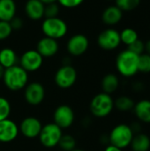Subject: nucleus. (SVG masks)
<instances>
[{
	"label": "nucleus",
	"instance_id": "obj_30",
	"mask_svg": "<svg viewBox=\"0 0 150 151\" xmlns=\"http://www.w3.org/2000/svg\"><path fill=\"white\" fill-rule=\"evenodd\" d=\"M127 47H128L127 50H129L130 51L133 52L134 54H136L138 56L144 53V50H145V43L141 39L136 40L134 42H133L132 44H130Z\"/></svg>",
	"mask_w": 150,
	"mask_h": 151
},
{
	"label": "nucleus",
	"instance_id": "obj_35",
	"mask_svg": "<svg viewBox=\"0 0 150 151\" xmlns=\"http://www.w3.org/2000/svg\"><path fill=\"white\" fill-rule=\"evenodd\" d=\"M44 5L46 4H53V3H57V0H40Z\"/></svg>",
	"mask_w": 150,
	"mask_h": 151
},
{
	"label": "nucleus",
	"instance_id": "obj_6",
	"mask_svg": "<svg viewBox=\"0 0 150 151\" xmlns=\"http://www.w3.org/2000/svg\"><path fill=\"white\" fill-rule=\"evenodd\" d=\"M63 135L62 129L55 123H49L42 126L39 134L40 142L46 148H54L58 145V142Z\"/></svg>",
	"mask_w": 150,
	"mask_h": 151
},
{
	"label": "nucleus",
	"instance_id": "obj_4",
	"mask_svg": "<svg viewBox=\"0 0 150 151\" xmlns=\"http://www.w3.org/2000/svg\"><path fill=\"white\" fill-rule=\"evenodd\" d=\"M134 134L130 126L120 124L116 126L109 135V142L111 145L121 150L130 146Z\"/></svg>",
	"mask_w": 150,
	"mask_h": 151
},
{
	"label": "nucleus",
	"instance_id": "obj_14",
	"mask_svg": "<svg viewBox=\"0 0 150 151\" xmlns=\"http://www.w3.org/2000/svg\"><path fill=\"white\" fill-rule=\"evenodd\" d=\"M19 127L14 121L6 119L0 121V142H11L19 134Z\"/></svg>",
	"mask_w": 150,
	"mask_h": 151
},
{
	"label": "nucleus",
	"instance_id": "obj_10",
	"mask_svg": "<svg viewBox=\"0 0 150 151\" xmlns=\"http://www.w3.org/2000/svg\"><path fill=\"white\" fill-rule=\"evenodd\" d=\"M43 58L36 50H29L22 54L19 59V65L28 72H35L42 65Z\"/></svg>",
	"mask_w": 150,
	"mask_h": 151
},
{
	"label": "nucleus",
	"instance_id": "obj_23",
	"mask_svg": "<svg viewBox=\"0 0 150 151\" xmlns=\"http://www.w3.org/2000/svg\"><path fill=\"white\" fill-rule=\"evenodd\" d=\"M134 102L128 96H120L114 101V106L120 111H129L134 108Z\"/></svg>",
	"mask_w": 150,
	"mask_h": 151
},
{
	"label": "nucleus",
	"instance_id": "obj_2",
	"mask_svg": "<svg viewBox=\"0 0 150 151\" xmlns=\"http://www.w3.org/2000/svg\"><path fill=\"white\" fill-rule=\"evenodd\" d=\"M139 56L126 50L121 51L116 59V67L118 73L125 77H132L138 73Z\"/></svg>",
	"mask_w": 150,
	"mask_h": 151
},
{
	"label": "nucleus",
	"instance_id": "obj_3",
	"mask_svg": "<svg viewBox=\"0 0 150 151\" xmlns=\"http://www.w3.org/2000/svg\"><path fill=\"white\" fill-rule=\"evenodd\" d=\"M90 111L96 118H105L114 108V101L111 95L104 92L95 95L90 102Z\"/></svg>",
	"mask_w": 150,
	"mask_h": 151
},
{
	"label": "nucleus",
	"instance_id": "obj_9",
	"mask_svg": "<svg viewBox=\"0 0 150 151\" xmlns=\"http://www.w3.org/2000/svg\"><path fill=\"white\" fill-rule=\"evenodd\" d=\"M74 111L73 110L66 104L59 105L54 111L53 119L57 126H58L61 129L70 127L74 122Z\"/></svg>",
	"mask_w": 150,
	"mask_h": 151
},
{
	"label": "nucleus",
	"instance_id": "obj_16",
	"mask_svg": "<svg viewBox=\"0 0 150 151\" xmlns=\"http://www.w3.org/2000/svg\"><path fill=\"white\" fill-rule=\"evenodd\" d=\"M45 5L40 0H28L25 5L27 16L32 20H38L44 17Z\"/></svg>",
	"mask_w": 150,
	"mask_h": 151
},
{
	"label": "nucleus",
	"instance_id": "obj_34",
	"mask_svg": "<svg viewBox=\"0 0 150 151\" xmlns=\"http://www.w3.org/2000/svg\"><path fill=\"white\" fill-rule=\"evenodd\" d=\"M104 151H122V150L118 148V147H116V146H113V145L110 144V145H108L106 147V149L104 150Z\"/></svg>",
	"mask_w": 150,
	"mask_h": 151
},
{
	"label": "nucleus",
	"instance_id": "obj_39",
	"mask_svg": "<svg viewBox=\"0 0 150 151\" xmlns=\"http://www.w3.org/2000/svg\"><path fill=\"white\" fill-rule=\"evenodd\" d=\"M108 1H111V0H108Z\"/></svg>",
	"mask_w": 150,
	"mask_h": 151
},
{
	"label": "nucleus",
	"instance_id": "obj_24",
	"mask_svg": "<svg viewBox=\"0 0 150 151\" xmlns=\"http://www.w3.org/2000/svg\"><path fill=\"white\" fill-rule=\"evenodd\" d=\"M120 39H121V42L129 46L130 44L134 42L136 40H138L139 37H138L137 32L134 29L127 27V28H125L120 33Z\"/></svg>",
	"mask_w": 150,
	"mask_h": 151
},
{
	"label": "nucleus",
	"instance_id": "obj_18",
	"mask_svg": "<svg viewBox=\"0 0 150 151\" xmlns=\"http://www.w3.org/2000/svg\"><path fill=\"white\" fill-rule=\"evenodd\" d=\"M16 14L14 0H0V20L10 22Z\"/></svg>",
	"mask_w": 150,
	"mask_h": 151
},
{
	"label": "nucleus",
	"instance_id": "obj_8",
	"mask_svg": "<svg viewBox=\"0 0 150 151\" xmlns=\"http://www.w3.org/2000/svg\"><path fill=\"white\" fill-rule=\"evenodd\" d=\"M97 43L104 50H113L121 43L120 33L113 28L105 29L98 35Z\"/></svg>",
	"mask_w": 150,
	"mask_h": 151
},
{
	"label": "nucleus",
	"instance_id": "obj_12",
	"mask_svg": "<svg viewBox=\"0 0 150 151\" xmlns=\"http://www.w3.org/2000/svg\"><path fill=\"white\" fill-rule=\"evenodd\" d=\"M89 42L86 35L77 34L72 36L67 42L68 52L75 57L83 55L88 49Z\"/></svg>",
	"mask_w": 150,
	"mask_h": 151
},
{
	"label": "nucleus",
	"instance_id": "obj_17",
	"mask_svg": "<svg viewBox=\"0 0 150 151\" xmlns=\"http://www.w3.org/2000/svg\"><path fill=\"white\" fill-rule=\"evenodd\" d=\"M123 17V11H121L118 6L111 5L107 7L102 14V19L103 23L109 26H113L118 24Z\"/></svg>",
	"mask_w": 150,
	"mask_h": 151
},
{
	"label": "nucleus",
	"instance_id": "obj_37",
	"mask_svg": "<svg viewBox=\"0 0 150 151\" xmlns=\"http://www.w3.org/2000/svg\"><path fill=\"white\" fill-rule=\"evenodd\" d=\"M4 68L0 65V80L2 79L3 80V76H4Z\"/></svg>",
	"mask_w": 150,
	"mask_h": 151
},
{
	"label": "nucleus",
	"instance_id": "obj_22",
	"mask_svg": "<svg viewBox=\"0 0 150 151\" xmlns=\"http://www.w3.org/2000/svg\"><path fill=\"white\" fill-rule=\"evenodd\" d=\"M130 145L133 151H149L150 149L149 137L144 134H137L133 136Z\"/></svg>",
	"mask_w": 150,
	"mask_h": 151
},
{
	"label": "nucleus",
	"instance_id": "obj_32",
	"mask_svg": "<svg viewBox=\"0 0 150 151\" xmlns=\"http://www.w3.org/2000/svg\"><path fill=\"white\" fill-rule=\"evenodd\" d=\"M58 4L65 8H75L80 6L84 0H57Z\"/></svg>",
	"mask_w": 150,
	"mask_h": 151
},
{
	"label": "nucleus",
	"instance_id": "obj_27",
	"mask_svg": "<svg viewBox=\"0 0 150 151\" xmlns=\"http://www.w3.org/2000/svg\"><path fill=\"white\" fill-rule=\"evenodd\" d=\"M138 72L144 73H150V55L147 53H142L139 56Z\"/></svg>",
	"mask_w": 150,
	"mask_h": 151
},
{
	"label": "nucleus",
	"instance_id": "obj_13",
	"mask_svg": "<svg viewBox=\"0 0 150 151\" xmlns=\"http://www.w3.org/2000/svg\"><path fill=\"white\" fill-rule=\"evenodd\" d=\"M42 127V125L38 119L34 117H27L21 121L19 129L25 137L34 139L39 136Z\"/></svg>",
	"mask_w": 150,
	"mask_h": 151
},
{
	"label": "nucleus",
	"instance_id": "obj_21",
	"mask_svg": "<svg viewBox=\"0 0 150 151\" xmlns=\"http://www.w3.org/2000/svg\"><path fill=\"white\" fill-rule=\"evenodd\" d=\"M101 85L103 92L111 95L118 89L119 86V80L117 75L113 73H108L103 78Z\"/></svg>",
	"mask_w": 150,
	"mask_h": 151
},
{
	"label": "nucleus",
	"instance_id": "obj_29",
	"mask_svg": "<svg viewBox=\"0 0 150 151\" xmlns=\"http://www.w3.org/2000/svg\"><path fill=\"white\" fill-rule=\"evenodd\" d=\"M59 12V6L57 3L46 4L44 7V17L45 18H56Z\"/></svg>",
	"mask_w": 150,
	"mask_h": 151
},
{
	"label": "nucleus",
	"instance_id": "obj_7",
	"mask_svg": "<svg viewBox=\"0 0 150 151\" xmlns=\"http://www.w3.org/2000/svg\"><path fill=\"white\" fill-rule=\"evenodd\" d=\"M54 81L58 88L62 89L70 88L77 81V71L73 66L65 65L56 72Z\"/></svg>",
	"mask_w": 150,
	"mask_h": 151
},
{
	"label": "nucleus",
	"instance_id": "obj_11",
	"mask_svg": "<svg viewBox=\"0 0 150 151\" xmlns=\"http://www.w3.org/2000/svg\"><path fill=\"white\" fill-rule=\"evenodd\" d=\"M25 100L30 105H39L45 97V88L39 82H31L25 87Z\"/></svg>",
	"mask_w": 150,
	"mask_h": 151
},
{
	"label": "nucleus",
	"instance_id": "obj_15",
	"mask_svg": "<svg viewBox=\"0 0 150 151\" xmlns=\"http://www.w3.org/2000/svg\"><path fill=\"white\" fill-rule=\"evenodd\" d=\"M58 48L59 46L57 40L44 36L38 42L36 50L42 58H50L57 53Z\"/></svg>",
	"mask_w": 150,
	"mask_h": 151
},
{
	"label": "nucleus",
	"instance_id": "obj_25",
	"mask_svg": "<svg viewBox=\"0 0 150 151\" xmlns=\"http://www.w3.org/2000/svg\"><path fill=\"white\" fill-rule=\"evenodd\" d=\"M58 146L63 151H72L76 149V141L70 134H63L58 142Z\"/></svg>",
	"mask_w": 150,
	"mask_h": 151
},
{
	"label": "nucleus",
	"instance_id": "obj_28",
	"mask_svg": "<svg viewBox=\"0 0 150 151\" xmlns=\"http://www.w3.org/2000/svg\"><path fill=\"white\" fill-rule=\"evenodd\" d=\"M11 110L9 101L4 97H0V121L9 118Z\"/></svg>",
	"mask_w": 150,
	"mask_h": 151
},
{
	"label": "nucleus",
	"instance_id": "obj_5",
	"mask_svg": "<svg viewBox=\"0 0 150 151\" xmlns=\"http://www.w3.org/2000/svg\"><path fill=\"white\" fill-rule=\"evenodd\" d=\"M42 30L45 36L57 40L66 35L68 27L65 20L58 17L46 18L42 24Z\"/></svg>",
	"mask_w": 150,
	"mask_h": 151
},
{
	"label": "nucleus",
	"instance_id": "obj_36",
	"mask_svg": "<svg viewBox=\"0 0 150 151\" xmlns=\"http://www.w3.org/2000/svg\"><path fill=\"white\" fill-rule=\"evenodd\" d=\"M145 50L147 51L146 53L150 55V40H149L146 43H145Z\"/></svg>",
	"mask_w": 150,
	"mask_h": 151
},
{
	"label": "nucleus",
	"instance_id": "obj_26",
	"mask_svg": "<svg viewBox=\"0 0 150 151\" xmlns=\"http://www.w3.org/2000/svg\"><path fill=\"white\" fill-rule=\"evenodd\" d=\"M116 6H118L121 11H133L136 9L140 4L141 0H115Z\"/></svg>",
	"mask_w": 150,
	"mask_h": 151
},
{
	"label": "nucleus",
	"instance_id": "obj_1",
	"mask_svg": "<svg viewBox=\"0 0 150 151\" xmlns=\"http://www.w3.org/2000/svg\"><path fill=\"white\" fill-rule=\"evenodd\" d=\"M3 81L8 89L19 91L28 84V73L20 65H15L4 70Z\"/></svg>",
	"mask_w": 150,
	"mask_h": 151
},
{
	"label": "nucleus",
	"instance_id": "obj_20",
	"mask_svg": "<svg viewBox=\"0 0 150 151\" xmlns=\"http://www.w3.org/2000/svg\"><path fill=\"white\" fill-rule=\"evenodd\" d=\"M17 55L12 49L4 48L0 50V65L4 69L17 65Z\"/></svg>",
	"mask_w": 150,
	"mask_h": 151
},
{
	"label": "nucleus",
	"instance_id": "obj_33",
	"mask_svg": "<svg viewBox=\"0 0 150 151\" xmlns=\"http://www.w3.org/2000/svg\"><path fill=\"white\" fill-rule=\"evenodd\" d=\"M11 27L12 28V30H19L22 26H23V21L21 19H19V17H14L11 21H10Z\"/></svg>",
	"mask_w": 150,
	"mask_h": 151
},
{
	"label": "nucleus",
	"instance_id": "obj_38",
	"mask_svg": "<svg viewBox=\"0 0 150 151\" xmlns=\"http://www.w3.org/2000/svg\"><path fill=\"white\" fill-rule=\"evenodd\" d=\"M72 151H85V150H80V149H74V150H72Z\"/></svg>",
	"mask_w": 150,
	"mask_h": 151
},
{
	"label": "nucleus",
	"instance_id": "obj_31",
	"mask_svg": "<svg viewBox=\"0 0 150 151\" xmlns=\"http://www.w3.org/2000/svg\"><path fill=\"white\" fill-rule=\"evenodd\" d=\"M12 32L10 22L0 20V40H4L8 38Z\"/></svg>",
	"mask_w": 150,
	"mask_h": 151
},
{
	"label": "nucleus",
	"instance_id": "obj_19",
	"mask_svg": "<svg viewBox=\"0 0 150 151\" xmlns=\"http://www.w3.org/2000/svg\"><path fill=\"white\" fill-rule=\"evenodd\" d=\"M137 119L144 123H150V100L143 99L135 104L133 108Z\"/></svg>",
	"mask_w": 150,
	"mask_h": 151
}]
</instances>
